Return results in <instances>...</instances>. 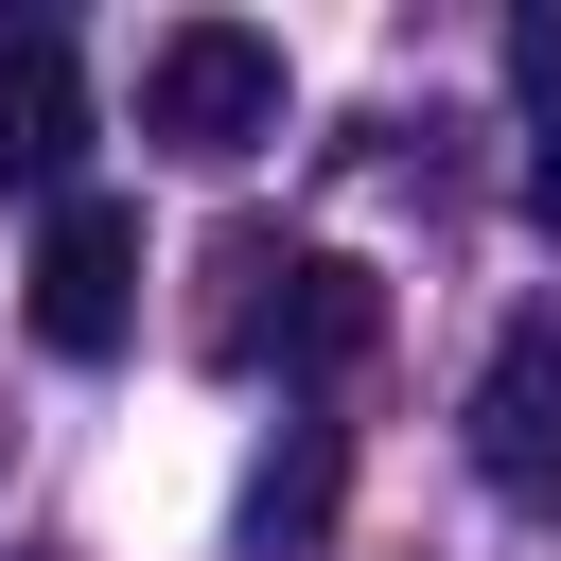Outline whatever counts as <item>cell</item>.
Masks as SVG:
<instances>
[{
    "label": "cell",
    "mask_w": 561,
    "mask_h": 561,
    "mask_svg": "<svg viewBox=\"0 0 561 561\" xmlns=\"http://www.w3.org/2000/svg\"><path fill=\"white\" fill-rule=\"evenodd\" d=\"M140 140H175V158H263L280 140V35L263 18H175L158 53H140Z\"/></svg>",
    "instance_id": "1"
},
{
    "label": "cell",
    "mask_w": 561,
    "mask_h": 561,
    "mask_svg": "<svg viewBox=\"0 0 561 561\" xmlns=\"http://www.w3.org/2000/svg\"><path fill=\"white\" fill-rule=\"evenodd\" d=\"M18 316H35V351L105 368V351L140 333V210H123V193H53V210H35V263H18Z\"/></svg>",
    "instance_id": "2"
},
{
    "label": "cell",
    "mask_w": 561,
    "mask_h": 561,
    "mask_svg": "<svg viewBox=\"0 0 561 561\" xmlns=\"http://www.w3.org/2000/svg\"><path fill=\"white\" fill-rule=\"evenodd\" d=\"M473 473L508 508H561V316H508L473 368Z\"/></svg>",
    "instance_id": "3"
},
{
    "label": "cell",
    "mask_w": 561,
    "mask_h": 561,
    "mask_svg": "<svg viewBox=\"0 0 561 561\" xmlns=\"http://www.w3.org/2000/svg\"><path fill=\"white\" fill-rule=\"evenodd\" d=\"M368 333H386V280L316 245V263H280V298H263L228 351H245V368H280V386H333V368H368Z\"/></svg>",
    "instance_id": "4"
},
{
    "label": "cell",
    "mask_w": 561,
    "mask_h": 561,
    "mask_svg": "<svg viewBox=\"0 0 561 561\" xmlns=\"http://www.w3.org/2000/svg\"><path fill=\"white\" fill-rule=\"evenodd\" d=\"M70 158H88V53L35 18V35H0V193L53 210V193H88Z\"/></svg>",
    "instance_id": "5"
},
{
    "label": "cell",
    "mask_w": 561,
    "mask_h": 561,
    "mask_svg": "<svg viewBox=\"0 0 561 561\" xmlns=\"http://www.w3.org/2000/svg\"><path fill=\"white\" fill-rule=\"evenodd\" d=\"M333 473H351V456H333V421H280V456L245 473V543H263V561H298V543L333 526Z\"/></svg>",
    "instance_id": "6"
},
{
    "label": "cell",
    "mask_w": 561,
    "mask_h": 561,
    "mask_svg": "<svg viewBox=\"0 0 561 561\" xmlns=\"http://www.w3.org/2000/svg\"><path fill=\"white\" fill-rule=\"evenodd\" d=\"M508 88H526V123H561V0L508 18Z\"/></svg>",
    "instance_id": "7"
},
{
    "label": "cell",
    "mask_w": 561,
    "mask_h": 561,
    "mask_svg": "<svg viewBox=\"0 0 561 561\" xmlns=\"http://www.w3.org/2000/svg\"><path fill=\"white\" fill-rule=\"evenodd\" d=\"M526 210L561 228V123H526Z\"/></svg>",
    "instance_id": "8"
}]
</instances>
